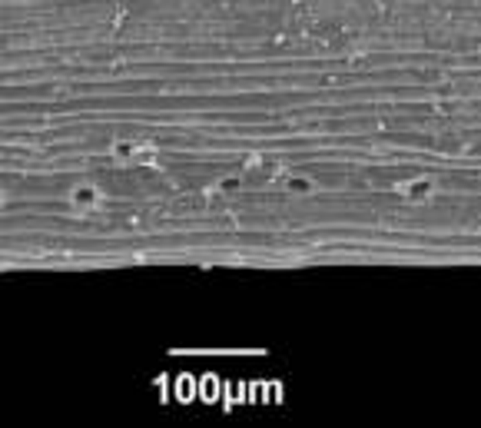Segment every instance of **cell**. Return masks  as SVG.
I'll return each instance as SVG.
<instances>
[{"mask_svg":"<svg viewBox=\"0 0 481 428\" xmlns=\"http://www.w3.org/2000/svg\"><path fill=\"white\" fill-rule=\"evenodd\" d=\"M286 193H292V196H315L319 186H315V180H309V176H289L286 180Z\"/></svg>","mask_w":481,"mask_h":428,"instance_id":"3","label":"cell"},{"mask_svg":"<svg viewBox=\"0 0 481 428\" xmlns=\"http://www.w3.org/2000/svg\"><path fill=\"white\" fill-rule=\"evenodd\" d=\"M70 206L80 209V213H93L100 206V189L93 186V183H76L70 189Z\"/></svg>","mask_w":481,"mask_h":428,"instance_id":"1","label":"cell"},{"mask_svg":"<svg viewBox=\"0 0 481 428\" xmlns=\"http://www.w3.org/2000/svg\"><path fill=\"white\" fill-rule=\"evenodd\" d=\"M133 163H140V167H156V147H136V156H133Z\"/></svg>","mask_w":481,"mask_h":428,"instance_id":"6","label":"cell"},{"mask_svg":"<svg viewBox=\"0 0 481 428\" xmlns=\"http://www.w3.org/2000/svg\"><path fill=\"white\" fill-rule=\"evenodd\" d=\"M398 193L405 196L408 203H428L431 193H435V183L422 176V180H411V183H405V186H398Z\"/></svg>","mask_w":481,"mask_h":428,"instance_id":"2","label":"cell"},{"mask_svg":"<svg viewBox=\"0 0 481 428\" xmlns=\"http://www.w3.org/2000/svg\"><path fill=\"white\" fill-rule=\"evenodd\" d=\"M110 156L113 160H133V156H136V143H130V140H113Z\"/></svg>","mask_w":481,"mask_h":428,"instance_id":"5","label":"cell"},{"mask_svg":"<svg viewBox=\"0 0 481 428\" xmlns=\"http://www.w3.org/2000/svg\"><path fill=\"white\" fill-rule=\"evenodd\" d=\"M239 186H242L239 176H222V180L213 183V193L216 196H233V193H239Z\"/></svg>","mask_w":481,"mask_h":428,"instance_id":"4","label":"cell"}]
</instances>
